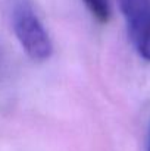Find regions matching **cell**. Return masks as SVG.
Instances as JSON below:
<instances>
[{"label": "cell", "mask_w": 150, "mask_h": 151, "mask_svg": "<svg viewBox=\"0 0 150 151\" xmlns=\"http://www.w3.org/2000/svg\"><path fill=\"white\" fill-rule=\"evenodd\" d=\"M13 32L25 53L37 62L50 59L53 44L41 19L30 0H13L10 7Z\"/></svg>", "instance_id": "cell-1"}, {"label": "cell", "mask_w": 150, "mask_h": 151, "mask_svg": "<svg viewBox=\"0 0 150 151\" xmlns=\"http://www.w3.org/2000/svg\"><path fill=\"white\" fill-rule=\"evenodd\" d=\"M128 34L137 53L150 62V6L127 19Z\"/></svg>", "instance_id": "cell-2"}, {"label": "cell", "mask_w": 150, "mask_h": 151, "mask_svg": "<svg viewBox=\"0 0 150 151\" xmlns=\"http://www.w3.org/2000/svg\"><path fill=\"white\" fill-rule=\"evenodd\" d=\"M88 12L93 15L96 21L100 24H106L110 19L112 10H110V3L109 0H83Z\"/></svg>", "instance_id": "cell-3"}, {"label": "cell", "mask_w": 150, "mask_h": 151, "mask_svg": "<svg viewBox=\"0 0 150 151\" xmlns=\"http://www.w3.org/2000/svg\"><path fill=\"white\" fill-rule=\"evenodd\" d=\"M118 4L125 16V19L133 18L150 6V0H118Z\"/></svg>", "instance_id": "cell-4"}, {"label": "cell", "mask_w": 150, "mask_h": 151, "mask_svg": "<svg viewBox=\"0 0 150 151\" xmlns=\"http://www.w3.org/2000/svg\"><path fill=\"white\" fill-rule=\"evenodd\" d=\"M149 151H150V139H149Z\"/></svg>", "instance_id": "cell-5"}]
</instances>
